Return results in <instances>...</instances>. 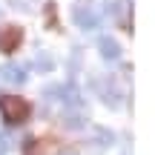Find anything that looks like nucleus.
<instances>
[{
    "label": "nucleus",
    "instance_id": "obj_6",
    "mask_svg": "<svg viewBox=\"0 0 155 155\" xmlns=\"http://www.w3.org/2000/svg\"><path fill=\"white\" fill-rule=\"evenodd\" d=\"M98 52H101V58L104 61H118V55H121V43H118L115 38H101L98 40Z\"/></svg>",
    "mask_w": 155,
    "mask_h": 155
},
{
    "label": "nucleus",
    "instance_id": "obj_3",
    "mask_svg": "<svg viewBox=\"0 0 155 155\" xmlns=\"http://www.w3.org/2000/svg\"><path fill=\"white\" fill-rule=\"evenodd\" d=\"M92 86H95V92H98V98L104 101L106 106H118L124 101V89H121V83H118V78H92Z\"/></svg>",
    "mask_w": 155,
    "mask_h": 155
},
{
    "label": "nucleus",
    "instance_id": "obj_2",
    "mask_svg": "<svg viewBox=\"0 0 155 155\" xmlns=\"http://www.w3.org/2000/svg\"><path fill=\"white\" fill-rule=\"evenodd\" d=\"M0 112H3L6 124H23L29 118V104L23 98H15V95H0Z\"/></svg>",
    "mask_w": 155,
    "mask_h": 155
},
{
    "label": "nucleus",
    "instance_id": "obj_1",
    "mask_svg": "<svg viewBox=\"0 0 155 155\" xmlns=\"http://www.w3.org/2000/svg\"><path fill=\"white\" fill-rule=\"evenodd\" d=\"M72 20H75V26L92 32V29H98L104 23V15H101V9H95L92 0H78L72 6Z\"/></svg>",
    "mask_w": 155,
    "mask_h": 155
},
{
    "label": "nucleus",
    "instance_id": "obj_10",
    "mask_svg": "<svg viewBox=\"0 0 155 155\" xmlns=\"http://www.w3.org/2000/svg\"><path fill=\"white\" fill-rule=\"evenodd\" d=\"M95 138H98L101 147H109L112 141H115V132H112V129H106V127H98V129H95Z\"/></svg>",
    "mask_w": 155,
    "mask_h": 155
},
{
    "label": "nucleus",
    "instance_id": "obj_9",
    "mask_svg": "<svg viewBox=\"0 0 155 155\" xmlns=\"http://www.w3.org/2000/svg\"><path fill=\"white\" fill-rule=\"evenodd\" d=\"M106 15L109 17H124L127 15V0H106Z\"/></svg>",
    "mask_w": 155,
    "mask_h": 155
},
{
    "label": "nucleus",
    "instance_id": "obj_12",
    "mask_svg": "<svg viewBox=\"0 0 155 155\" xmlns=\"http://www.w3.org/2000/svg\"><path fill=\"white\" fill-rule=\"evenodd\" d=\"M63 155H75V152H63Z\"/></svg>",
    "mask_w": 155,
    "mask_h": 155
},
{
    "label": "nucleus",
    "instance_id": "obj_11",
    "mask_svg": "<svg viewBox=\"0 0 155 155\" xmlns=\"http://www.w3.org/2000/svg\"><path fill=\"white\" fill-rule=\"evenodd\" d=\"M26 155H40V152H38V147H32V150H29Z\"/></svg>",
    "mask_w": 155,
    "mask_h": 155
},
{
    "label": "nucleus",
    "instance_id": "obj_5",
    "mask_svg": "<svg viewBox=\"0 0 155 155\" xmlns=\"http://www.w3.org/2000/svg\"><path fill=\"white\" fill-rule=\"evenodd\" d=\"M0 83L20 86V83H26V72H23L20 66H12V63H6V66H0Z\"/></svg>",
    "mask_w": 155,
    "mask_h": 155
},
{
    "label": "nucleus",
    "instance_id": "obj_7",
    "mask_svg": "<svg viewBox=\"0 0 155 155\" xmlns=\"http://www.w3.org/2000/svg\"><path fill=\"white\" fill-rule=\"evenodd\" d=\"M83 124H86V118H83L81 109H66V112H63V127H69V129H81Z\"/></svg>",
    "mask_w": 155,
    "mask_h": 155
},
{
    "label": "nucleus",
    "instance_id": "obj_4",
    "mask_svg": "<svg viewBox=\"0 0 155 155\" xmlns=\"http://www.w3.org/2000/svg\"><path fill=\"white\" fill-rule=\"evenodd\" d=\"M20 40H23V32H20V29L6 26L3 32H0V52H15Z\"/></svg>",
    "mask_w": 155,
    "mask_h": 155
},
{
    "label": "nucleus",
    "instance_id": "obj_8",
    "mask_svg": "<svg viewBox=\"0 0 155 155\" xmlns=\"http://www.w3.org/2000/svg\"><path fill=\"white\" fill-rule=\"evenodd\" d=\"M35 69H38V72H52V69H55V58H52L49 52H38V58H35Z\"/></svg>",
    "mask_w": 155,
    "mask_h": 155
}]
</instances>
